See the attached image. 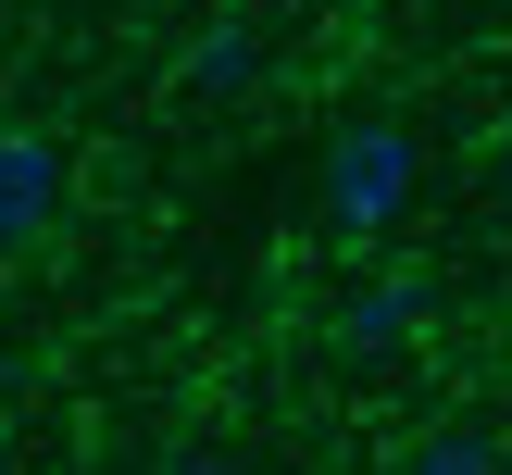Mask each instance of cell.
Wrapping results in <instances>:
<instances>
[{"mask_svg":"<svg viewBox=\"0 0 512 475\" xmlns=\"http://www.w3.org/2000/svg\"><path fill=\"white\" fill-rule=\"evenodd\" d=\"M175 475H225V450H188V463H175Z\"/></svg>","mask_w":512,"mask_h":475,"instance_id":"8992f818","label":"cell"},{"mask_svg":"<svg viewBox=\"0 0 512 475\" xmlns=\"http://www.w3.org/2000/svg\"><path fill=\"white\" fill-rule=\"evenodd\" d=\"M63 200V150L50 138H0V250H25Z\"/></svg>","mask_w":512,"mask_h":475,"instance_id":"7a4b0ae2","label":"cell"},{"mask_svg":"<svg viewBox=\"0 0 512 475\" xmlns=\"http://www.w3.org/2000/svg\"><path fill=\"white\" fill-rule=\"evenodd\" d=\"M338 338H350V350H400V338H413V288H363V300L338 313Z\"/></svg>","mask_w":512,"mask_h":475,"instance_id":"3957f363","label":"cell"},{"mask_svg":"<svg viewBox=\"0 0 512 475\" xmlns=\"http://www.w3.org/2000/svg\"><path fill=\"white\" fill-rule=\"evenodd\" d=\"M413 175H425V150H413V125H338L325 138V213L350 225V238H375V225H400L413 213Z\"/></svg>","mask_w":512,"mask_h":475,"instance_id":"6da1fadb","label":"cell"},{"mask_svg":"<svg viewBox=\"0 0 512 475\" xmlns=\"http://www.w3.org/2000/svg\"><path fill=\"white\" fill-rule=\"evenodd\" d=\"M188 75H200V88H238V75H250V25H213V38L188 50Z\"/></svg>","mask_w":512,"mask_h":475,"instance_id":"277c9868","label":"cell"},{"mask_svg":"<svg viewBox=\"0 0 512 475\" xmlns=\"http://www.w3.org/2000/svg\"><path fill=\"white\" fill-rule=\"evenodd\" d=\"M413 475H500V463H488V438H425Z\"/></svg>","mask_w":512,"mask_h":475,"instance_id":"5b68a950","label":"cell"}]
</instances>
